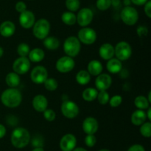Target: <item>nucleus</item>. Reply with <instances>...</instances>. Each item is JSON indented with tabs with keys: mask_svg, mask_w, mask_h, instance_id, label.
<instances>
[{
	"mask_svg": "<svg viewBox=\"0 0 151 151\" xmlns=\"http://www.w3.org/2000/svg\"><path fill=\"white\" fill-rule=\"evenodd\" d=\"M147 120V115L145 110H137L134 111L131 114V121L134 125L140 126L145 123Z\"/></svg>",
	"mask_w": 151,
	"mask_h": 151,
	"instance_id": "nucleus-20",
	"label": "nucleus"
},
{
	"mask_svg": "<svg viewBox=\"0 0 151 151\" xmlns=\"http://www.w3.org/2000/svg\"><path fill=\"white\" fill-rule=\"evenodd\" d=\"M97 143V138L94 135H87L85 137V144L88 147H92Z\"/></svg>",
	"mask_w": 151,
	"mask_h": 151,
	"instance_id": "nucleus-38",
	"label": "nucleus"
},
{
	"mask_svg": "<svg viewBox=\"0 0 151 151\" xmlns=\"http://www.w3.org/2000/svg\"><path fill=\"white\" fill-rule=\"evenodd\" d=\"M99 151H110V150H107V149H102Z\"/></svg>",
	"mask_w": 151,
	"mask_h": 151,
	"instance_id": "nucleus-52",
	"label": "nucleus"
},
{
	"mask_svg": "<svg viewBox=\"0 0 151 151\" xmlns=\"http://www.w3.org/2000/svg\"><path fill=\"white\" fill-rule=\"evenodd\" d=\"M29 51V46L26 43H21L17 47V53L20 57H27Z\"/></svg>",
	"mask_w": 151,
	"mask_h": 151,
	"instance_id": "nucleus-32",
	"label": "nucleus"
},
{
	"mask_svg": "<svg viewBox=\"0 0 151 151\" xmlns=\"http://www.w3.org/2000/svg\"><path fill=\"white\" fill-rule=\"evenodd\" d=\"M30 61L27 57H19L13 62V72L19 75H23L29 71V70L30 69Z\"/></svg>",
	"mask_w": 151,
	"mask_h": 151,
	"instance_id": "nucleus-12",
	"label": "nucleus"
},
{
	"mask_svg": "<svg viewBox=\"0 0 151 151\" xmlns=\"http://www.w3.org/2000/svg\"><path fill=\"white\" fill-rule=\"evenodd\" d=\"M6 128L3 124H0V139H2L6 134Z\"/></svg>",
	"mask_w": 151,
	"mask_h": 151,
	"instance_id": "nucleus-44",
	"label": "nucleus"
},
{
	"mask_svg": "<svg viewBox=\"0 0 151 151\" xmlns=\"http://www.w3.org/2000/svg\"><path fill=\"white\" fill-rule=\"evenodd\" d=\"M144 11L146 16L148 18H151V1L148 0L145 4H144Z\"/></svg>",
	"mask_w": 151,
	"mask_h": 151,
	"instance_id": "nucleus-40",
	"label": "nucleus"
},
{
	"mask_svg": "<svg viewBox=\"0 0 151 151\" xmlns=\"http://www.w3.org/2000/svg\"><path fill=\"white\" fill-rule=\"evenodd\" d=\"M106 68L111 73H118L121 72L122 69V62L116 58H112V59L108 60L107 64H106Z\"/></svg>",
	"mask_w": 151,
	"mask_h": 151,
	"instance_id": "nucleus-21",
	"label": "nucleus"
},
{
	"mask_svg": "<svg viewBox=\"0 0 151 151\" xmlns=\"http://www.w3.org/2000/svg\"><path fill=\"white\" fill-rule=\"evenodd\" d=\"M44 87L49 91H55L58 87V81L54 78H47L44 82Z\"/></svg>",
	"mask_w": 151,
	"mask_h": 151,
	"instance_id": "nucleus-31",
	"label": "nucleus"
},
{
	"mask_svg": "<svg viewBox=\"0 0 151 151\" xmlns=\"http://www.w3.org/2000/svg\"><path fill=\"white\" fill-rule=\"evenodd\" d=\"M32 107L37 112L43 113L48 106V101L47 99L43 95H37L33 98L32 101Z\"/></svg>",
	"mask_w": 151,
	"mask_h": 151,
	"instance_id": "nucleus-17",
	"label": "nucleus"
},
{
	"mask_svg": "<svg viewBox=\"0 0 151 151\" xmlns=\"http://www.w3.org/2000/svg\"><path fill=\"white\" fill-rule=\"evenodd\" d=\"M60 110L66 118L72 119L78 116L80 110L79 107L75 102L70 100H66L62 103Z\"/></svg>",
	"mask_w": 151,
	"mask_h": 151,
	"instance_id": "nucleus-8",
	"label": "nucleus"
},
{
	"mask_svg": "<svg viewBox=\"0 0 151 151\" xmlns=\"http://www.w3.org/2000/svg\"><path fill=\"white\" fill-rule=\"evenodd\" d=\"M103 69V67L101 62L98 60H95V59L90 61L89 63L88 64V67H87V70H88L87 71L89 73L90 75L95 76H97L100 73H102Z\"/></svg>",
	"mask_w": 151,
	"mask_h": 151,
	"instance_id": "nucleus-22",
	"label": "nucleus"
},
{
	"mask_svg": "<svg viewBox=\"0 0 151 151\" xmlns=\"http://www.w3.org/2000/svg\"><path fill=\"white\" fill-rule=\"evenodd\" d=\"M137 34L139 35V36L142 37L147 36L148 30H147V28L145 26H139L137 28Z\"/></svg>",
	"mask_w": 151,
	"mask_h": 151,
	"instance_id": "nucleus-41",
	"label": "nucleus"
},
{
	"mask_svg": "<svg viewBox=\"0 0 151 151\" xmlns=\"http://www.w3.org/2000/svg\"><path fill=\"white\" fill-rule=\"evenodd\" d=\"M100 56L104 60H109L114 56V47L111 44L105 43L99 49Z\"/></svg>",
	"mask_w": 151,
	"mask_h": 151,
	"instance_id": "nucleus-18",
	"label": "nucleus"
},
{
	"mask_svg": "<svg viewBox=\"0 0 151 151\" xmlns=\"http://www.w3.org/2000/svg\"><path fill=\"white\" fill-rule=\"evenodd\" d=\"M128 151H145L144 147L141 144H134L129 147Z\"/></svg>",
	"mask_w": 151,
	"mask_h": 151,
	"instance_id": "nucleus-42",
	"label": "nucleus"
},
{
	"mask_svg": "<svg viewBox=\"0 0 151 151\" xmlns=\"http://www.w3.org/2000/svg\"><path fill=\"white\" fill-rule=\"evenodd\" d=\"M150 95H151V92H150V93H149V94H148V98H147V100H148V102H151V96H150Z\"/></svg>",
	"mask_w": 151,
	"mask_h": 151,
	"instance_id": "nucleus-51",
	"label": "nucleus"
},
{
	"mask_svg": "<svg viewBox=\"0 0 151 151\" xmlns=\"http://www.w3.org/2000/svg\"><path fill=\"white\" fill-rule=\"evenodd\" d=\"M32 28L34 36L38 39L44 40L50 33V24L47 19H40L35 22Z\"/></svg>",
	"mask_w": 151,
	"mask_h": 151,
	"instance_id": "nucleus-3",
	"label": "nucleus"
},
{
	"mask_svg": "<svg viewBox=\"0 0 151 151\" xmlns=\"http://www.w3.org/2000/svg\"><path fill=\"white\" fill-rule=\"evenodd\" d=\"M109 104L110 106L112 107H117L119 105L122 104V97L119 95H115V96H112L110 99H109Z\"/></svg>",
	"mask_w": 151,
	"mask_h": 151,
	"instance_id": "nucleus-36",
	"label": "nucleus"
},
{
	"mask_svg": "<svg viewBox=\"0 0 151 151\" xmlns=\"http://www.w3.org/2000/svg\"><path fill=\"white\" fill-rule=\"evenodd\" d=\"M132 55V48L129 43L126 41H119L114 47V56L119 60L126 61Z\"/></svg>",
	"mask_w": 151,
	"mask_h": 151,
	"instance_id": "nucleus-6",
	"label": "nucleus"
},
{
	"mask_svg": "<svg viewBox=\"0 0 151 151\" xmlns=\"http://www.w3.org/2000/svg\"><path fill=\"white\" fill-rule=\"evenodd\" d=\"M77 144V139L75 135L67 133L60 141V148L62 151H72Z\"/></svg>",
	"mask_w": 151,
	"mask_h": 151,
	"instance_id": "nucleus-13",
	"label": "nucleus"
},
{
	"mask_svg": "<svg viewBox=\"0 0 151 151\" xmlns=\"http://www.w3.org/2000/svg\"><path fill=\"white\" fill-rule=\"evenodd\" d=\"M76 81L81 85H86L91 81V75L86 70H81L76 74Z\"/></svg>",
	"mask_w": 151,
	"mask_h": 151,
	"instance_id": "nucleus-26",
	"label": "nucleus"
},
{
	"mask_svg": "<svg viewBox=\"0 0 151 151\" xmlns=\"http://www.w3.org/2000/svg\"><path fill=\"white\" fill-rule=\"evenodd\" d=\"M83 130L87 135H94L99 128V124L95 118L88 116L83 121Z\"/></svg>",
	"mask_w": 151,
	"mask_h": 151,
	"instance_id": "nucleus-15",
	"label": "nucleus"
},
{
	"mask_svg": "<svg viewBox=\"0 0 151 151\" xmlns=\"http://www.w3.org/2000/svg\"><path fill=\"white\" fill-rule=\"evenodd\" d=\"M45 57V53L41 48H34L30 50L29 54H28V59L30 62H40L43 60Z\"/></svg>",
	"mask_w": 151,
	"mask_h": 151,
	"instance_id": "nucleus-23",
	"label": "nucleus"
},
{
	"mask_svg": "<svg viewBox=\"0 0 151 151\" xmlns=\"http://www.w3.org/2000/svg\"><path fill=\"white\" fill-rule=\"evenodd\" d=\"M98 90L93 87H88L83 90L82 93V97L86 102H92L97 99Z\"/></svg>",
	"mask_w": 151,
	"mask_h": 151,
	"instance_id": "nucleus-27",
	"label": "nucleus"
},
{
	"mask_svg": "<svg viewBox=\"0 0 151 151\" xmlns=\"http://www.w3.org/2000/svg\"><path fill=\"white\" fill-rule=\"evenodd\" d=\"M97 33L94 29L85 27V28H81L78 31L77 38L83 44L90 45L95 42L97 40Z\"/></svg>",
	"mask_w": 151,
	"mask_h": 151,
	"instance_id": "nucleus-7",
	"label": "nucleus"
},
{
	"mask_svg": "<svg viewBox=\"0 0 151 151\" xmlns=\"http://www.w3.org/2000/svg\"><path fill=\"white\" fill-rule=\"evenodd\" d=\"M140 133L145 138H150L151 136V123L150 121H145L140 125Z\"/></svg>",
	"mask_w": 151,
	"mask_h": 151,
	"instance_id": "nucleus-33",
	"label": "nucleus"
},
{
	"mask_svg": "<svg viewBox=\"0 0 151 151\" xmlns=\"http://www.w3.org/2000/svg\"><path fill=\"white\" fill-rule=\"evenodd\" d=\"M15 8H16V11L19 12V13H21L27 10V5L24 1H19L16 3V5H15Z\"/></svg>",
	"mask_w": 151,
	"mask_h": 151,
	"instance_id": "nucleus-39",
	"label": "nucleus"
},
{
	"mask_svg": "<svg viewBox=\"0 0 151 151\" xmlns=\"http://www.w3.org/2000/svg\"><path fill=\"white\" fill-rule=\"evenodd\" d=\"M112 84V78L109 74L100 73L95 79V86L97 90H107Z\"/></svg>",
	"mask_w": 151,
	"mask_h": 151,
	"instance_id": "nucleus-16",
	"label": "nucleus"
},
{
	"mask_svg": "<svg viewBox=\"0 0 151 151\" xmlns=\"http://www.w3.org/2000/svg\"><path fill=\"white\" fill-rule=\"evenodd\" d=\"M48 78L47 70L44 66H35L30 73V78L35 84H44L45 80Z\"/></svg>",
	"mask_w": 151,
	"mask_h": 151,
	"instance_id": "nucleus-11",
	"label": "nucleus"
},
{
	"mask_svg": "<svg viewBox=\"0 0 151 151\" xmlns=\"http://www.w3.org/2000/svg\"><path fill=\"white\" fill-rule=\"evenodd\" d=\"M72 151H88V150H86L85 148H83V147H75Z\"/></svg>",
	"mask_w": 151,
	"mask_h": 151,
	"instance_id": "nucleus-48",
	"label": "nucleus"
},
{
	"mask_svg": "<svg viewBox=\"0 0 151 151\" xmlns=\"http://www.w3.org/2000/svg\"><path fill=\"white\" fill-rule=\"evenodd\" d=\"M43 44L44 47L50 50H55L60 46V41L58 38L54 36H47L43 40Z\"/></svg>",
	"mask_w": 151,
	"mask_h": 151,
	"instance_id": "nucleus-25",
	"label": "nucleus"
},
{
	"mask_svg": "<svg viewBox=\"0 0 151 151\" xmlns=\"http://www.w3.org/2000/svg\"><path fill=\"white\" fill-rule=\"evenodd\" d=\"M81 50V41L75 36H69L63 43V50L66 56L74 58L78 56Z\"/></svg>",
	"mask_w": 151,
	"mask_h": 151,
	"instance_id": "nucleus-4",
	"label": "nucleus"
},
{
	"mask_svg": "<svg viewBox=\"0 0 151 151\" xmlns=\"http://www.w3.org/2000/svg\"><path fill=\"white\" fill-rule=\"evenodd\" d=\"M4 54V50H3V48L1 47H0V58L3 56Z\"/></svg>",
	"mask_w": 151,
	"mask_h": 151,
	"instance_id": "nucleus-50",
	"label": "nucleus"
},
{
	"mask_svg": "<svg viewBox=\"0 0 151 151\" xmlns=\"http://www.w3.org/2000/svg\"><path fill=\"white\" fill-rule=\"evenodd\" d=\"M147 112H145L146 113V115H147V118H148L149 120H151V115H150V113H151V107H149L148 108H147Z\"/></svg>",
	"mask_w": 151,
	"mask_h": 151,
	"instance_id": "nucleus-46",
	"label": "nucleus"
},
{
	"mask_svg": "<svg viewBox=\"0 0 151 151\" xmlns=\"http://www.w3.org/2000/svg\"><path fill=\"white\" fill-rule=\"evenodd\" d=\"M22 101V95L16 88H10L4 90L1 95V102L5 107L9 108L17 107Z\"/></svg>",
	"mask_w": 151,
	"mask_h": 151,
	"instance_id": "nucleus-1",
	"label": "nucleus"
},
{
	"mask_svg": "<svg viewBox=\"0 0 151 151\" xmlns=\"http://www.w3.org/2000/svg\"><path fill=\"white\" fill-rule=\"evenodd\" d=\"M148 0H131V3H133L135 5H138V6H142L144 5Z\"/></svg>",
	"mask_w": 151,
	"mask_h": 151,
	"instance_id": "nucleus-43",
	"label": "nucleus"
},
{
	"mask_svg": "<svg viewBox=\"0 0 151 151\" xmlns=\"http://www.w3.org/2000/svg\"><path fill=\"white\" fill-rule=\"evenodd\" d=\"M19 24L24 29H29L32 28L35 22V15L30 10H26L20 13L19 16Z\"/></svg>",
	"mask_w": 151,
	"mask_h": 151,
	"instance_id": "nucleus-14",
	"label": "nucleus"
},
{
	"mask_svg": "<svg viewBox=\"0 0 151 151\" xmlns=\"http://www.w3.org/2000/svg\"><path fill=\"white\" fill-rule=\"evenodd\" d=\"M134 105L139 110H147L150 107V102L144 96H138L134 99Z\"/></svg>",
	"mask_w": 151,
	"mask_h": 151,
	"instance_id": "nucleus-29",
	"label": "nucleus"
},
{
	"mask_svg": "<svg viewBox=\"0 0 151 151\" xmlns=\"http://www.w3.org/2000/svg\"><path fill=\"white\" fill-rule=\"evenodd\" d=\"M10 141L13 146L16 148H24L30 141V134L24 127H17L12 132Z\"/></svg>",
	"mask_w": 151,
	"mask_h": 151,
	"instance_id": "nucleus-2",
	"label": "nucleus"
},
{
	"mask_svg": "<svg viewBox=\"0 0 151 151\" xmlns=\"http://www.w3.org/2000/svg\"><path fill=\"white\" fill-rule=\"evenodd\" d=\"M16 31V26L11 21H4L0 25V34L2 36L8 38L12 36Z\"/></svg>",
	"mask_w": 151,
	"mask_h": 151,
	"instance_id": "nucleus-19",
	"label": "nucleus"
},
{
	"mask_svg": "<svg viewBox=\"0 0 151 151\" xmlns=\"http://www.w3.org/2000/svg\"><path fill=\"white\" fill-rule=\"evenodd\" d=\"M75 66V62L73 58L68 56H62L59 58L56 62L55 68L58 72L62 73H66L74 69Z\"/></svg>",
	"mask_w": 151,
	"mask_h": 151,
	"instance_id": "nucleus-9",
	"label": "nucleus"
},
{
	"mask_svg": "<svg viewBox=\"0 0 151 151\" xmlns=\"http://www.w3.org/2000/svg\"><path fill=\"white\" fill-rule=\"evenodd\" d=\"M97 99L100 105H105L109 103L110 96H109V94L107 92V90H102V91H100V93H98V94H97Z\"/></svg>",
	"mask_w": 151,
	"mask_h": 151,
	"instance_id": "nucleus-34",
	"label": "nucleus"
},
{
	"mask_svg": "<svg viewBox=\"0 0 151 151\" xmlns=\"http://www.w3.org/2000/svg\"><path fill=\"white\" fill-rule=\"evenodd\" d=\"M123 4H125V6H131V0H123Z\"/></svg>",
	"mask_w": 151,
	"mask_h": 151,
	"instance_id": "nucleus-47",
	"label": "nucleus"
},
{
	"mask_svg": "<svg viewBox=\"0 0 151 151\" xmlns=\"http://www.w3.org/2000/svg\"><path fill=\"white\" fill-rule=\"evenodd\" d=\"M32 151H44V150L43 149V147H35Z\"/></svg>",
	"mask_w": 151,
	"mask_h": 151,
	"instance_id": "nucleus-49",
	"label": "nucleus"
},
{
	"mask_svg": "<svg viewBox=\"0 0 151 151\" xmlns=\"http://www.w3.org/2000/svg\"><path fill=\"white\" fill-rule=\"evenodd\" d=\"M61 20L65 25L72 26L77 22L76 15L71 11H66L61 15Z\"/></svg>",
	"mask_w": 151,
	"mask_h": 151,
	"instance_id": "nucleus-28",
	"label": "nucleus"
},
{
	"mask_svg": "<svg viewBox=\"0 0 151 151\" xmlns=\"http://www.w3.org/2000/svg\"><path fill=\"white\" fill-rule=\"evenodd\" d=\"M120 17L125 25L132 26L138 22L139 13L137 9L134 8V7L125 6L121 11Z\"/></svg>",
	"mask_w": 151,
	"mask_h": 151,
	"instance_id": "nucleus-5",
	"label": "nucleus"
},
{
	"mask_svg": "<svg viewBox=\"0 0 151 151\" xmlns=\"http://www.w3.org/2000/svg\"><path fill=\"white\" fill-rule=\"evenodd\" d=\"M96 6L98 10H101V11H105L110 8V7L111 6V0H97Z\"/></svg>",
	"mask_w": 151,
	"mask_h": 151,
	"instance_id": "nucleus-35",
	"label": "nucleus"
},
{
	"mask_svg": "<svg viewBox=\"0 0 151 151\" xmlns=\"http://www.w3.org/2000/svg\"><path fill=\"white\" fill-rule=\"evenodd\" d=\"M43 113L44 118L48 121H53L56 118L55 112L52 109H46Z\"/></svg>",
	"mask_w": 151,
	"mask_h": 151,
	"instance_id": "nucleus-37",
	"label": "nucleus"
},
{
	"mask_svg": "<svg viewBox=\"0 0 151 151\" xmlns=\"http://www.w3.org/2000/svg\"><path fill=\"white\" fill-rule=\"evenodd\" d=\"M77 22L80 26L85 28L91 24L94 18V13L88 7H83L78 11L76 16Z\"/></svg>",
	"mask_w": 151,
	"mask_h": 151,
	"instance_id": "nucleus-10",
	"label": "nucleus"
},
{
	"mask_svg": "<svg viewBox=\"0 0 151 151\" xmlns=\"http://www.w3.org/2000/svg\"><path fill=\"white\" fill-rule=\"evenodd\" d=\"M111 6L114 7H119L120 4V0H111Z\"/></svg>",
	"mask_w": 151,
	"mask_h": 151,
	"instance_id": "nucleus-45",
	"label": "nucleus"
},
{
	"mask_svg": "<svg viewBox=\"0 0 151 151\" xmlns=\"http://www.w3.org/2000/svg\"><path fill=\"white\" fill-rule=\"evenodd\" d=\"M5 81L8 87H11V88H16L20 84V76L19 74L16 73L15 72L9 73L6 76Z\"/></svg>",
	"mask_w": 151,
	"mask_h": 151,
	"instance_id": "nucleus-24",
	"label": "nucleus"
},
{
	"mask_svg": "<svg viewBox=\"0 0 151 151\" xmlns=\"http://www.w3.org/2000/svg\"><path fill=\"white\" fill-rule=\"evenodd\" d=\"M66 7L67 8L68 11L76 12L81 7V1L80 0H66L65 1Z\"/></svg>",
	"mask_w": 151,
	"mask_h": 151,
	"instance_id": "nucleus-30",
	"label": "nucleus"
}]
</instances>
